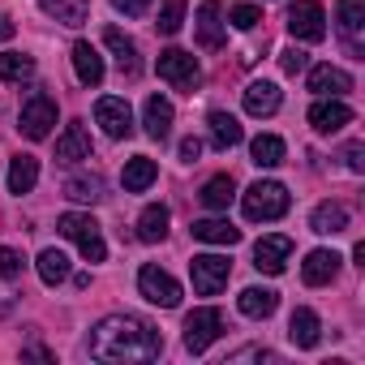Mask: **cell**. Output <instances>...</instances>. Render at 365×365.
Wrapping results in <instances>:
<instances>
[{"mask_svg":"<svg viewBox=\"0 0 365 365\" xmlns=\"http://www.w3.org/2000/svg\"><path fill=\"white\" fill-rule=\"evenodd\" d=\"M73 69H78V82H82V86H99V82H103V56H99L86 39L73 43Z\"/></svg>","mask_w":365,"mask_h":365,"instance_id":"23","label":"cell"},{"mask_svg":"<svg viewBox=\"0 0 365 365\" xmlns=\"http://www.w3.org/2000/svg\"><path fill=\"white\" fill-rule=\"evenodd\" d=\"M292 207L288 190L279 185V180H254V185L241 194V211L250 224H271V220H284Z\"/></svg>","mask_w":365,"mask_h":365,"instance_id":"2","label":"cell"},{"mask_svg":"<svg viewBox=\"0 0 365 365\" xmlns=\"http://www.w3.org/2000/svg\"><path fill=\"white\" fill-rule=\"evenodd\" d=\"M35 180H39V159L35 155H18L14 163H9V194H31L35 190Z\"/></svg>","mask_w":365,"mask_h":365,"instance_id":"26","label":"cell"},{"mask_svg":"<svg viewBox=\"0 0 365 365\" xmlns=\"http://www.w3.org/2000/svg\"><path fill=\"white\" fill-rule=\"evenodd\" d=\"M309 125H314L318 133H339L344 125H352V108H348L344 99H331V95H322V99L309 108Z\"/></svg>","mask_w":365,"mask_h":365,"instance_id":"13","label":"cell"},{"mask_svg":"<svg viewBox=\"0 0 365 365\" xmlns=\"http://www.w3.org/2000/svg\"><path fill=\"white\" fill-rule=\"evenodd\" d=\"M163 352V335L133 314H112L95 322L91 331V356L95 361H155Z\"/></svg>","mask_w":365,"mask_h":365,"instance_id":"1","label":"cell"},{"mask_svg":"<svg viewBox=\"0 0 365 365\" xmlns=\"http://www.w3.org/2000/svg\"><path fill=\"white\" fill-rule=\"evenodd\" d=\"M35 267H39V279H43L48 288H56V284H65V279H69V258H65L61 250H43Z\"/></svg>","mask_w":365,"mask_h":365,"instance_id":"33","label":"cell"},{"mask_svg":"<svg viewBox=\"0 0 365 365\" xmlns=\"http://www.w3.org/2000/svg\"><path fill=\"white\" fill-rule=\"evenodd\" d=\"M194 35L207 52H220L224 48V9H220V0H202L198 5V22H194Z\"/></svg>","mask_w":365,"mask_h":365,"instance_id":"11","label":"cell"},{"mask_svg":"<svg viewBox=\"0 0 365 365\" xmlns=\"http://www.w3.org/2000/svg\"><path fill=\"white\" fill-rule=\"evenodd\" d=\"M103 43L112 48V56H116V65H120V73H125V78H138V73H142V61H138V43H133L125 31L108 26V31H103Z\"/></svg>","mask_w":365,"mask_h":365,"instance_id":"15","label":"cell"},{"mask_svg":"<svg viewBox=\"0 0 365 365\" xmlns=\"http://www.w3.org/2000/svg\"><path fill=\"white\" fill-rule=\"evenodd\" d=\"M335 18H339V31H344L348 48L361 56V43H356V35L365 31V0H339V5H335Z\"/></svg>","mask_w":365,"mask_h":365,"instance_id":"21","label":"cell"},{"mask_svg":"<svg viewBox=\"0 0 365 365\" xmlns=\"http://www.w3.org/2000/svg\"><path fill=\"white\" fill-rule=\"evenodd\" d=\"M198 155H202V142H198V138H185V142H180V159H185V163H198Z\"/></svg>","mask_w":365,"mask_h":365,"instance_id":"43","label":"cell"},{"mask_svg":"<svg viewBox=\"0 0 365 365\" xmlns=\"http://www.w3.org/2000/svg\"><path fill=\"white\" fill-rule=\"evenodd\" d=\"M288 258H292V237H262L258 245H254V267L262 271V275H279L284 267H288Z\"/></svg>","mask_w":365,"mask_h":365,"instance_id":"12","label":"cell"},{"mask_svg":"<svg viewBox=\"0 0 365 365\" xmlns=\"http://www.w3.org/2000/svg\"><path fill=\"white\" fill-rule=\"evenodd\" d=\"M288 31H292V39H301V43H322V39H327V9L318 5V0H292V9H288Z\"/></svg>","mask_w":365,"mask_h":365,"instance_id":"5","label":"cell"},{"mask_svg":"<svg viewBox=\"0 0 365 365\" xmlns=\"http://www.w3.org/2000/svg\"><path fill=\"white\" fill-rule=\"evenodd\" d=\"M163 237H168V207L150 202V207L138 215V241L155 245V241H163Z\"/></svg>","mask_w":365,"mask_h":365,"instance_id":"30","label":"cell"},{"mask_svg":"<svg viewBox=\"0 0 365 365\" xmlns=\"http://www.w3.org/2000/svg\"><path fill=\"white\" fill-rule=\"evenodd\" d=\"M56 159H61V163H82V159H91V133H86L82 120H73V125L56 138Z\"/></svg>","mask_w":365,"mask_h":365,"instance_id":"17","label":"cell"},{"mask_svg":"<svg viewBox=\"0 0 365 365\" xmlns=\"http://www.w3.org/2000/svg\"><path fill=\"white\" fill-rule=\"evenodd\" d=\"M0 78L5 82H31L35 78V61L22 52H0Z\"/></svg>","mask_w":365,"mask_h":365,"instance_id":"35","label":"cell"},{"mask_svg":"<svg viewBox=\"0 0 365 365\" xmlns=\"http://www.w3.org/2000/svg\"><path fill=\"white\" fill-rule=\"evenodd\" d=\"M250 155H254L258 168H279L284 155H288V146H284V138H275V133H258V138L250 142Z\"/></svg>","mask_w":365,"mask_h":365,"instance_id":"29","label":"cell"},{"mask_svg":"<svg viewBox=\"0 0 365 365\" xmlns=\"http://www.w3.org/2000/svg\"><path fill=\"white\" fill-rule=\"evenodd\" d=\"M112 9L125 14V18H142V14L150 9V0H112Z\"/></svg>","mask_w":365,"mask_h":365,"instance_id":"40","label":"cell"},{"mask_svg":"<svg viewBox=\"0 0 365 365\" xmlns=\"http://www.w3.org/2000/svg\"><path fill=\"white\" fill-rule=\"evenodd\" d=\"M56 232H61L65 241H73V245L82 250V258H86V262H103V258H108L103 232H99V224H95L91 215L69 211V215H61V220H56Z\"/></svg>","mask_w":365,"mask_h":365,"instance_id":"3","label":"cell"},{"mask_svg":"<svg viewBox=\"0 0 365 365\" xmlns=\"http://www.w3.org/2000/svg\"><path fill=\"white\" fill-rule=\"evenodd\" d=\"M339 254L335 250H314L305 262H301V279L309 284V288H322V284H331L335 275H339Z\"/></svg>","mask_w":365,"mask_h":365,"instance_id":"14","label":"cell"},{"mask_svg":"<svg viewBox=\"0 0 365 365\" xmlns=\"http://www.w3.org/2000/svg\"><path fill=\"white\" fill-rule=\"evenodd\" d=\"M138 292H142L150 305H159V309H176V305H180V284H176L168 271H159L155 262H146V267L138 271Z\"/></svg>","mask_w":365,"mask_h":365,"instance_id":"8","label":"cell"},{"mask_svg":"<svg viewBox=\"0 0 365 365\" xmlns=\"http://www.w3.org/2000/svg\"><path fill=\"white\" fill-rule=\"evenodd\" d=\"M344 163H348V172H365V146L361 142L344 146Z\"/></svg>","mask_w":365,"mask_h":365,"instance_id":"41","label":"cell"},{"mask_svg":"<svg viewBox=\"0 0 365 365\" xmlns=\"http://www.w3.org/2000/svg\"><path fill=\"white\" fill-rule=\"evenodd\" d=\"M232 198H237L232 176H211L207 185H202V202H207L211 211H228V207H232Z\"/></svg>","mask_w":365,"mask_h":365,"instance_id":"32","label":"cell"},{"mask_svg":"<svg viewBox=\"0 0 365 365\" xmlns=\"http://www.w3.org/2000/svg\"><path fill=\"white\" fill-rule=\"evenodd\" d=\"M65 198L91 202V207H95V202L103 198V180H99L95 172H91V176H69V180H65Z\"/></svg>","mask_w":365,"mask_h":365,"instance_id":"34","label":"cell"},{"mask_svg":"<svg viewBox=\"0 0 365 365\" xmlns=\"http://www.w3.org/2000/svg\"><path fill=\"white\" fill-rule=\"evenodd\" d=\"M275 305H279V292H275V288H245V292L237 297V309H241L245 318H271Z\"/></svg>","mask_w":365,"mask_h":365,"instance_id":"25","label":"cell"},{"mask_svg":"<svg viewBox=\"0 0 365 365\" xmlns=\"http://www.w3.org/2000/svg\"><path fill=\"white\" fill-rule=\"evenodd\" d=\"M180 26H185V0H163V5H159V22H155V31H159V35H176Z\"/></svg>","mask_w":365,"mask_h":365,"instance_id":"36","label":"cell"},{"mask_svg":"<svg viewBox=\"0 0 365 365\" xmlns=\"http://www.w3.org/2000/svg\"><path fill=\"white\" fill-rule=\"evenodd\" d=\"M288 339H292L297 348H318V339H322V322H318V314H314L309 305L292 309V318H288Z\"/></svg>","mask_w":365,"mask_h":365,"instance_id":"18","label":"cell"},{"mask_svg":"<svg viewBox=\"0 0 365 365\" xmlns=\"http://www.w3.org/2000/svg\"><path fill=\"white\" fill-rule=\"evenodd\" d=\"M228 22H232L237 31H254V26L262 22V9H258V5H232Z\"/></svg>","mask_w":365,"mask_h":365,"instance_id":"37","label":"cell"},{"mask_svg":"<svg viewBox=\"0 0 365 365\" xmlns=\"http://www.w3.org/2000/svg\"><path fill=\"white\" fill-rule=\"evenodd\" d=\"M220 335H224V314L215 305H202L185 318V348L190 352H207Z\"/></svg>","mask_w":365,"mask_h":365,"instance_id":"9","label":"cell"},{"mask_svg":"<svg viewBox=\"0 0 365 365\" xmlns=\"http://www.w3.org/2000/svg\"><path fill=\"white\" fill-rule=\"evenodd\" d=\"M207 125H211V142H215L220 150H232V146H241V138H245V133H241V120H237L232 112H211Z\"/></svg>","mask_w":365,"mask_h":365,"instance_id":"27","label":"cell"},{"mask_svg":"<svg viewBox=\"0 0 365 365\" xmlns=\"http://www.w3.org/2000/svg\"><path fill=\"white\" fill-rule=\"evenodd\" d=\"M22 275V254L18 250H9V245H0V279H18Z\"/></svg>","mask_w":365,"mask_h":365,"instance_id":"38","label":"cell"},{"mask_svg":"<svg viewBox=\"0 0 365 365\" xmlns=\"http://www.w3.org/2000/svg\"><path fill=\"white\" fill-rule=\"evenodd\" d=\"M305 65H309V56H305L301 48H284V52H279V69H284V73H301Z\"/></svg>","mask_w":365,"mask_h":365,"instance_id":"39","label":"cell"},{"mask_svg":"<svg viewBox=\"0 0 365 365\" xmlns=\"http://www.w3.org/2000/svg\"><path fill=\"white\" fill-rule=\"evenodd\" d=\"M309 91H314V95L339 99V95L352 91V78H348L344 69H335V65H314V69H309Z\"/></svg>","mask_w":365,"mask_h":365,"instance_id":"19","label":"cell"},{"mask_svg":"<svg viewBox=\"0 0 365 365\" xmlns=\"http://www.w3.org/2000/svg\"><path fill=\"white\" fill-rule=\"evenodd\" d=\"M194 237L207 241V245H237L241 241V228H232L228 220H198L194 224Z\"/></svg>","mask_w":365,"mask_h":365,"instance_id":"31","label":"cell"},{"mask_svg":"<svg viewBox=\"0 0 365 365\" xmlns=\"http://www.w3.org/2000/svg\"><path fill=\"white\" fill-rule=\"evenodd\" d=\"M284 103V91L275 82H250L245 86V112L250 116H275Z\"/></svg>","mask_w":365,"mask_h":365,"instance_id":"16","label":"cell"},{"mask_svg":"<svg viewBox=\"0 0 365 365\" xmlns=\"http://www.w3.org/2000/svg\"><path fill=\"white\" fill-rule=\"evenodd\" d=\"M95 120L103 125L108 138H129L133 133V108L120 99V95H103L95 103Z\"/></svg>","mask_w":365,"mask_h":365,"instance_id":"10","label":"cell"},{"mask_svg":"<svg viewBox=\"0 0 365 365\" xmlns=\"http://www.w3.org/2000/svg\"><path fill=\"white\" fill-rule=\"evenodd\" d=\"M52 125H56V99L43 95V91H35V95L22 103V120H18V129H22L31 142H43V138L52 133Z\"/></svg>","mask_w":365,"mask_h":365,"instance_id":"6","label":"cell"},{"mask_svg":"<svg viewBox=\"0 0 365 365\" xmlns=\"http://www.w3.org/2000/svg\"><path fill=\"white\" fill-rule=\"evenodd\" d=\"M228 275H232V262L224 254H198L190 262V279H194V292L198 297H215L228 284Z\"/></svg>","mask_w":365,"mask_h":365,"instance_id":"7","label":"cell"},{"mask_svg":"<svg viewBox=\"0 0 365 365\" xmlns=\"http://www.w3.org/2000/svg\"><path fill=\"white\" fill-rule=\"evenodd\" d=\"M228 361H279L271 348H241V352H232Z\"/></svg>","mask_w":365,"mask_h":365,"instance_id":"42","label":"cell"},{"mask_svg":"<svg viewBox=\"0 0 365 365\" xmlns=\"http://www.w3.org/2000/svg\"><path fill=\"white\" fill-rule=\"evenodd\" d=\"M155 69H159V78H163L172 91H190V95H194V86H198V78H202V69H198V56H194V52H180V48H168V52H159Z\"/></svg>","mask_w":365,"mask_h":365,"instance_id":"4","label":"cell"},{"mask_svg":"<svg viewBox=\"0 0 365 365\" xmlns=\"http://www.w3.org/2000/svg\"><path fill=\"white\" fill-rule=\"evenodd\" d=\"M172 120H176L172 103H168L163 95H150V99H146V108H142V125H146V133H150L155 142H163V138L172 133Z\"/></svg>","mask_w":365,"mask_h":365,"instance_id":"20","label":"cell"},{"mask_svg":"<svg viewBox=\"0 0 365 365\" xmlns=\"http://www.w3.org/2000/svg\"><path fill=\"white\" fill-rule=\"evenodd\" d=\"M39 5H43V14L56 18L61 26H82L86 14H91V0H39Z\"/></svg>","mask_w":365,"mask_h":365,"instance_id":"28","label":"cell"},{"mask_svg":"<svg viewBox=\"0 0 365 365\" xmlns=\"http://www.w3.org/2000/svg\"><path fill=\"white\" fill-rule=\"evenodd\" d=\"M309 228H314L318 237L344 232V228H348V207H339V202H318L314 215H309Z\"/></svg>","mask_w":365,"mask_h":365,"instance_id":"24","label":"cell"},{"mask_svg":"<svg viewBox=\"0 0 365 365\" xmlns=\"http://www.w3.org/2000/svg\"><path fill=\"white\" fill-rule=\"evenodd\" d=\"M155 176H159L155 159L133 155V159L125 163V172H120V185H125V194H142V190H150V185H155Z\"/></svg>","mask_w":365,"mask_h":365,"instance_id":"22","label":"cell"},{"mask_svg":"<svg viewBox=\"0 0 365 365\" xmlns=\"http://www.w3.org/2000/svg\"><path fill=\"white\" fill-rule=\"evenodd\" d=\"M14 31H18V26H14V18L0 9V43H9V39H14Z\"/></svg>","mask_w":365,"mask_h":365,"instance_id":"44","label":"cell"}]
</instances>
